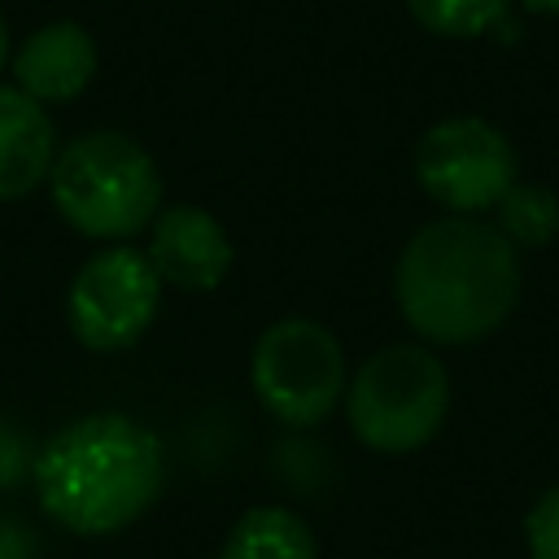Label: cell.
<instances>
[{
	"mask_svg": "<svg viewBox=\"0 0 559 559\" xmlns=\"http://www.w3.org/2000/svg\"><path fill=\"white\" fill-rule=\"evenodd\" d=\"M450 411V376L424 345H389L371 354L345 384L354 437L376 454H411L437 437Z\"/></svg>",
	"mask_w": 559,
	"mask_h": 559,
	"instance_id": "277c9868",
	"label": "cell"
},
{
	"mask_svg": "<svg viewBox=\"0 0 559 559\" xmlns=\"http://www.w3.org/2000/svg\"><path fill=\"white\" fill-rule=\"evenodd\" d=\"M48 188L57 214L79 236L109 245L140 236L162 210V175L153 157L118 131L70 140L48 170Z\"/></svg>",
	"mask_w": 559,
	"mask_h": 559,
	"instance_id": "3957f363",
	"label": "cell"
},
{
	"mask_svg": "<svg viewBox=\"0 0 559 559\" xmlns=\"http://www.w3.org/2000/svg\"><path fill=\"white\" fill-rule=\"evenodd\" d=\"M528 13H546V17H559V0H520Z\"/></svg>",
	"mask_w": 559,
	"mask_h": 559,
	"instance_id": "9a60e30c",
	"label": "cell"
},
{
	"mask_svg": "<svg viewBox=\"0 0 559 559\" xmlns=\"http://www.w3.org/2000/svg\"><path fill=\"white\" fill-rule=\"evenodd\" d=\"M9 61V31H4V22H0V66Z\"/></svg>",
	"mask_w": 559,
	"mask_h": 559,
	"instance_id": "2e32d148",
	"label": "cell"
},
{
	"mask_svg": "<svg viewBox=\"0 0 559 559\" xmlns=\"http://www.w3.org/2000/svg\"><path fill=\"white\" fill-rule=\"evenodd\" d=\"M218 559H319V546H314L310 524L297 511L249 507L231 524Z\"/></svg>",
	"mask_w": 559,
	"mask_h": 559,
	"instance_id": "8fae6325",
	"label": "cell"
},
{
	"mask_svg": "<svg viewBox=\"0 0 559 559\" xmlns=\"http://www.w3.org/2000/svg\"><path fill=\"white\" fill-rule=\"evenodd\" d=\"M148 262L162 284L183 293H210L231 271V236L223 223L201 205H162L148 223Z\"/></svg>",
	"mask_w": 559,
	"mask_h": 559,
	"instance_id": "ba28073f",
	"label": "cell"
},
{
	"mask_svg": "<svg viewBox=\"0 0 559 559\" xmlns=\"http://www.w3.org/2000/svg\"><path fill=\"white\" fill-rule=\"evenodd\" d=\"M249 380L271 419L288 428H314L345 397V349L323 323L293 314L253 341Z\"/></svg>",
	"mask_w": 559,
	"mask_h": 559,
	"instance_id": "5b68a950",
	"label": "cell"
},
{
	"mask_svg": "<svg viewBox=\"0 0 559 559\" xmlns=\"http://www.w3.org/2000/svg\"><path fill=\"white\" fill-rule=\"evenodd\" d=\"M13 79L39 105L74 100L96 79V44L79 22L39 26L13 57Z\"/></svg>",
	"mask_w": 559,
	"mask_h": 559,
	"instance_id": "9c48e42d",
	"label": "cell"
},
{
	"mask_svg": "<svg viewBox=\"0 0 559 559\" xmlns=\"http://www.w3.org/2000/svg\"><path fill=\"white\" fill-rule=\"evenodd\" d=\"M524 537H528L533 559H559V485L550 493H542V502L528 511Z\"/></svg>",
	"mask_w": 559,
	"mask_h": 559,
	"instance_id": "5bb4252c",
	"label": "cell"
},
{
	"mask_svg": "<svg viewBox=\"0 0 559 559\" xmlns=\"http://www.w3.org/2000/svg\"><path fill=\"white\" fill-rule=\"evenodd\" d=\"M415 179L437 205L476 218L515 183V148L485 118H445L424 131L415 148Z\"/></svg>",
	"mask_w": 559,
	"mask_h": 559,
	"instance_id": "52a82bcc",
	"label": "cell"
},
{
	"mask_svg": "<svg viewBox=\"0 0 559 559\" xmlns=\"http://www.w3.org/2000/svg\"><path fill=\"white\" fill-rule=\"evenodd\" d=\"M162 306V280L144 249L105 245L92 253L66 293V319L83 349L118 354L131 349Z\"/></svg>",
	"mask_w": 559,
	"mask_h": 559,
	"instance_id": "8992f818",
	"label": "cell"
},
{
	"mask_svg": "<svg viewBox=\"0 0 559 559\" xmlns=\"http://www.w3.org/2000/svg\"><path fill=\"white\" fill-rule=\"evenodd\" d=\"M162 437L122 415L96 411L57 428L35 454V493L48 520L79 537H109L135 524L162 493Z\"/></svg>",
	"mask_w": 559,
	"mask_h": 559,
	"instance_id": "7a4b0ae2",
	"label": "cell"
},
{
	"mask_svg": "<svg viewBox=\"0 0 559 559\" xmlns=\"http://www.w3.org/2000/svg\"><path fill=\"white\" fill-rule=\"evenodd\" d=\"M57 162V131L48 109L22 87L0 83V201L35 192Z\"/></svg>",
	"mask_w": 559,
	"mask_h": 559,
	"instance_id": "30bf717a",
	"label": "cell"
},
{
	"mask_svg": "<svg viewBox=\"0 0 559 559\" xmlns=\"http://www.w3.org/2000/svg\"><path fill=\"white\" fill-rule=\"evenodd\" d=\"M498 210V231L515 249H542L559 236V197L546 183H511L507 197L493 205Z\"/></svg>",
	"mask_w": 559,
	"mask_h": 559,
	"instance_id": "7c38bea8",
	"label": "cell"
},
{
	"mask_svg": "<svg viewBox=\"0 0 559 559\" xmlns=\"http://www.w3.org/2000/svg\"><path fill=\"white\" fill-rule=\"evenodd\" d=\"M402 319L437 345H472L507 323L520 297V249L472 214L424 223L393 271Z\"/></svg>",
	"mask_w": 559,
	"mask_h": 559,
	"instance_id": "6da1fadb",
	"label": "cell"
},
{
	"mask_svg": "<svg viewBox=\"0 0 559 559\" xmlns=\"http://www.w3.org/2000/svg\"><path fill=\"white\" fill-rule=\"evenodd\" d=\"M507 4L511 0H406L411 17L424 31H437L450 39H472L493 31L507 17Z\"/></svg>",
	"mask_w": 559,
	"mask_h": 559,
	"instance_id": "4fadbf2b",
	"label": "cell"
}]
</instances>
